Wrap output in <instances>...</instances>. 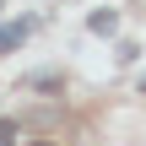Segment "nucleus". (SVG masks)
I'll return each mask as SVG.
<instances>
[{
    "instance_id": "obj_3",
    "label": "nucleus",
    "mask_w": 146,
    "mask_h": 146,
    "mask_svg": "<svg viewBox=\"0 0 146 146\" xmlns=\"http://www.w3.org/2000/svg\"><path fill=\"white\" fill-rule=\"evenodd\" d=\"M16 141V119H0V146H11Z\"/></svg>"
},
{
    "instance_id": "obj_1",
    "label": "nucleus",
    "mask_w": 146,
    "mask_h": 146,
    "mask_svg": "<svg viewBox=\"0 0 146 146\" xmlns=\"http://www.w3.org/2000/svg\"><path fill=\"white\" fill-rule=\"evenodd\" d=\"M22 38H27V22H5V27H0V49H5V54H11Z\"/></svg>"
},
{
    "instance_id": "obj_4",
    "label": "nucleus",
    "mask_w": 146,
    "mask_h": 146,
    "mask_svg": "<svg viewBox=\"0 0 146 146\" xmlns=\"http://www.w3.org/2000/svg\"><path fill=\"white\" fill-rule=\"evenodd\" d=\"M33 146H49V141H33Z\"/></svg>"
},
{
    "instance_id": "obj_2",
    "label": "nucleus",
    "mask_w": 146,
    "mask_h": 146,
    "mask_svg": "<svg viewBox=\"0 0 146 146\" xmlns=\"http://www.w3.org/2000/svg\"><path fill=\"white\" fill-rule=\"evenodd\" d=\"M87 27H92V33H119V16H114V11H92Z\"/></svg>"
}]
</instances>
